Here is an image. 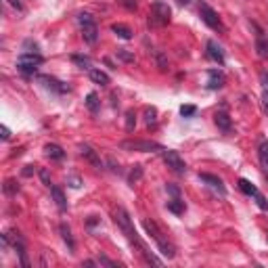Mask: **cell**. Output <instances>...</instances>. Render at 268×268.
Instances as JSON below:
<instances>
[{
	"mask_svg": "<svg viewBox=\"0 0 268 268\" xmlns=\"http://www.w3.org/2000/svg\"><path fill=\"white\" fill-rule=\"evenodd\" d=\"M115 224L119 229H122V232L126 237H128V241L132 243V245H136V248L140 249V253L145 256V260L149 264H155V266H161V260L159 258H155L153 253L145 248V243L140 241V237H138V232H136V229H134V222H132V218H130V214L126 211L124 208H117L115 210Z\"/></svg>",
	"mask_w": 268,
	"mask_h": 268,
	"instance_id": "6da1fadb",
	"label": "cell"
},
{
	"mask_svg": "<svg viewBox=\"0 0 268 268\" xmlns=\"http://www.w3.org/2000/svg\"><path fill=\"white\" fill-rule=\"evenodd\" d=\"M143 227H145V230L151 235V239L155 243H157V248H159V251L164 253L166 258H174L176 256V251H174V245L170 243V239H168V235L164 230H161L157 224H155L153 220H143Z\"/></svg>",
	"mask_w": 268,
	"mask_h": 268,
	"instance_id": "7a4b0ae2",
	"label": "cell"
},
{
	"mask_svg": "<svg viewBox=\"0 0 268 268\" xmlns=\"http://www.w3.org/2000/svg\"><path fill=\"white\" fill-rule=\"evenodd\" d=\"M170 17H172V11L168 2L164 0H155L151 4V11H149V25L151 27H164L170 23Z\"/></svg>",
	"mask_w": 268,
	"mask_h": 268,
	"instance_id": "3957f363",
	"label": "cell"
},
{
	"mask_svg": "<svg viewBox=\"0 0 268 268\" xmlns=\"http://www.w3.org/2000/svg\"><path fill=\"white\" fill-rule=\"evenodd\" d=\"M119 149L122 151H136V153H159L164 151V147L159 143H153V140H140V138H128L119 143Z\"/></svg>",
	"mask_w": 268,
	"mask_h": 268,
	"instance_id": "277c9868",
	"label": "cell"
},
{
	"mask_svg": "<svg viewBox=\"0 0 268 268\" xmlns=\"http://www.w3.org/2000/svg\"><path fill=\"white\" fill-rule=\"evenodd\" d=\"M77 23H80V30H82V36L88 44H95L98 40V27H96V21L90 13H80L77 15Z\"/></svg>",
	"mask_w": 268,
	"mask_h": 268,
	"instance_id": "5b68a950",
	"label": "cell"
},
{
	"mask_svg": "<svg viewBox=\"0 0 268 268\" xmlns=\"http://www.w3.org/2000/svg\"><path fill=\"white\" fill-rule=\"evenodd\" d=\"M42 63H44V57L38 53H21L19 59H17V69L21 74L30 76V74L36 72V67L42 65Z\"/></svg>",
	"mask_w": 268,
	"mask_h": 268,
	"instance_id": "8992f818",
	"label": "cell"
},
{
	"mask_svg": "<svg viewBox=\"0 0 268 268\" xmlns=\"http://www.w3.org/2000/svg\"><path fill=\"white\" fill-rule=\"evenodd\" d=\"M199 17H201V21L206 23L208 27H211V30H216V32H224V23H222V19L218 17V13L211 9L210 4H206V2H201L199 4Z\"/></svg>",
	"mask_w": 268,
	"mask_h": 268,
	"instance_id": "52a82bcc",
	"label": "cell"
},
{
	"mask_svg": "<svg viewBox=\"0 0 268 268\" xmlns=\"http://www.w3.org/2000/svg\"><path fill=\"white\" fill-rule=\"evenodd\" d=\"M161 157H164L166 166H168V168H172V170H174L176 174H185V172H187V164H185V159H182L176 151L164 149V151H161Z\"/></svg>",
	"mask_w": 268,
	"mask_h": 268,
	"instance_id": "ba28073f",
	"label": "cell"
},
{
	"mask_svg": "<svg viewBox=\"0 0 268 268\" xmlns=\"http://www.w3.org/2000/svg\"><path fill=\"white\" fill-rule=\"evenodd\" d=\"M239 189H241V191L245 193V195H249V197H253V199H256V203L260 206V210H268V201H266V197L262 195L258 191L256 187L251 185L249 180H245V178H241L239 180Z\"/></svg>",
	"mask_w": 268,
	"mask_h": 268,
	"instance_id": "9c48e42d",
	"label": "cell"
},
{
	"mask_svg": "<svg viewBox=\"0 0 268 268\" xmlns=\"http://www.w3.org/2000/svg\"><path fill=\"white\" fill-rule=\"evenodd\" d=\"M251 27L256 30V51H258V57L260 59H268V38H266L264 30L258 23H251Z\"/></svg>",
	"mask_w": 268,
	"mask_h": 268,
	"instance_id": "30bf717a",
	"label": "cell"
},
{
	"mask_svg": "<svg viewBox=\"0 0 268 268\" xmlns=\"http://www.w3.org/2000/svg\"><path fill=\"white\" fill-rule=\"evenodd\" d=\"M224 82H227V77H224V74L220 72V69H210V72H208V82H206V86H208L210 90L222 88Z\"/></svg>",
	"mask_w": 268,
	"mask_h": 268,
	"instance_id": "8fae6325",
	"label": "cell"
},
{
	"mask_svg": "<svg viewBox=\"0 0 268 268\" xmlns=\"http://www.w3.org/2000/svg\"><path fill=\"white\" fill-rule=\"evenodd\" d=\"M199 178L203 180V182H208V187H211V189H216L220 195H227V189H224V182L218 178V176H214V174H199Z\"/></svg>",
	"mask_w": 268,
	"mask_h": 268,
	"instance_id": "7c38bea8",
	"label": "cell"
},
{
	"mask_svg": "<svg viewBox=\"0 0 268 268\" xmlns=\"http://www.w3.org/2000/svg\"><path fill=\"white\" fill-rule=\"evenodd\" d=\"M258 157H260V166H262L264 174L268 176V138H260L258 143Z\"/></svg>",
	"mask_w": 268,
	"mask_h": 268,
	"instance_id": "4fadbf2b",
	"label": "cell"
},
{
	"mask_svg": "<svg viewBox=\"0 0 268 268\" xmlns=\"http://www.w3.org/2000/svg\"><path fill=\"white\" fill-rule=\"evenodd\" d=\"M208 55L210 59H214L218 65H224V53H222V46L214 40H208Z\"/></svg>",
	"mask_w": 268,
	"mask_h": 268,
	"instance_id": "5bb4252c",
	"label": "cell"
},
{
	"mask_svg": "<svg viewBox=\"0 0 268 268\" xmlns=\"http://www.w3.org/2000/svg\"><path fill=\"white\" fill-rule=\"evenodd\" d=\"M40 82H44V86L57 90V93H69V86H67V84L55 80V77H51V76H40Z\"/></svg>",
	"mask_w": 268,
	"mask_h": 268,
	"instance_id": "9a60e30c",
	"label": "cell"
},
{
	"mask_svg": "<svg viewBox=\"0 0 268 268\" xmlns=\"http://www.w3.org/2000/svg\"><path fill=\"white\" fill-rule=\"evenodd\" d=\"M80 153H82V157H86V159L90 161V164H95L96 168H101V159H98V155H96L93 149H90L88 145H82V147H80Z\"/></svg>",
	"mask_w": 268,
	"mask_h": 268,
	"instance_id": "2e32d148",
	"label": "cell"
},
{
	"mask_svg": "<svg viewBox=\"0 0 268 268\" xmlns=\"http://www.w3.org/2000/svg\"><path fill=\"white\" fill-rule=\"evenodd\" d=\"M90 80H93L95 84H98V86H107L109 76L105 72H101V69H90Z\"/></svg>",
	"mask_w": 268,
	"mask_h": 268,
	"instance_id": "e0dca14e",
	"label": "cell"
},
{
	"mask_svg": "<svg viewBox=\"0 0 268 268\" xmlns=\"http://www.w3.org/2000/svg\"><path fill=\"white\" fill-rule=\"evenodd\" d=\"M216 124H218V128H222L224 132H230V128H232V124H230V117L224 114V111H218L216 114Z\"/></svg>",
	"mask_w": 268,
	"mask_h": 268,
	"instance_id": "ac0fdd59",
	"label": "cell"
},
{
	"mask_svg": "<svg viewBox=\"0 0 268 268\" xmlns=\"http://www.w3.org/2000/svg\"><path fill=\"white\" fill-rule=\"evenodd\" d=\"M111 30H114V34H117L122 40H130L132 38V30L128 25H122V23H114L111 25Z\"/></svg>",
	"mask_w": 268,
	"mask_h": 268,
	"instance_id": "d6986e66",
	"label": "cell"
},
{
	"mask_svg": "<svg viewBox=\"0 0 268 268\" xmlns=\"http://www.w3.org/2000/svg\"><path fill=\"white\" fill-rule=\"evenodd\" d=\"M44 153H46L51 159H63V157H65V151H63L59 145H46V147H44Z\"/></svg>",
	"mask_w": 268,
	"mask_h": 268,
	"instance_id": "ffe728a7",
	"label": "cell"
},
{
	"mask_svg": "<svg viewBox=\"0 0 268 268\" xmlns=\"http://www.w3.org/2000/svg\"><path fill=\"white\" fill-rule=\"evenodd\" d=\"M51 193L55 197V203L59 206V210H67V201H65V195H63V191L59 187H51Z\"/></svg>",
	"mask_w": 268,
	"mask_h": 268,
	"instance_id": "44dd1931",
	"label": "cell"
},
{
	"mask_svg": "<svg viewBox=\"0 0 268 268\" xmlns=\"http://www.w3.org/2000/svg\"><path fill=\"white\" fill-rule=\"evenodd\" d=\"M61 237H63V241H65V243H67V248H69V251H74V248H76V243H74L72 230H69V227H67V224H61Z\"/></svg>",
	"mask_w": 268,
	"mask_h": 268,
	"instance_id": "7402d4cb",
	"label": "cell"
},
{
	"mask_svg": "<svg viewBox=\"0 0 268 268\" xmlns=\"http://www.w3.org/2000/svg\"><path fill=\"white\" fill-rule=\"evenodd\" d=\"M168 210H170L172 214H182V211H185V201H180L178 197H176V199L168 201Z\"/></svg>",
	"mask_w": 268,
	"mask_h": 268,
	"instance_id": "603a6c76",
	"label": "cell"
},
{
	"mask_svg": "<svg viewBox=\"0 0 268 268\" xmlns=\"http://www.w3.org/2000/svg\"><path fill=\"white\" fill-rule=\"evenodd\" d=\"M86 107L93 111V114H96V111H98V96H96L95 93H90V95L86 96Z\"/></svg>",
	"mask_w": 268,
	"mask_h": 268,
	"instance_id": "cb8c5ba5",
	"label": "cell"
},
{
	"mask_svg": "<svg viewBox=\"0 0 268 268\" xmlns=\"http://www.w3.org/2000/svg\"><path fill=\"white\" fill-rule=\"evenodd\" d=\"M155 119H157V109H155V107H147L145 109V122L147 124H155Z\"/></svg>",
	"mask_w": 268,
	"mask_h": 268,
	"instance_id": "d4e9b609",
	"label": "cell"
},
{
	"mask_svg": "<svg viewBox=\"0 0 268 268\" xmlns=\"http://www.w3.org/2000/svg\"><path fill=\"white\" fill-rule=\"evenodd\" d=\"M140 176H143V168H140V166H134L132 168V172H130V185H136V182L140 180Z\"/></svg>",
	"mask_w": 268,
	"mask_h": 268,
	"instance_id": "484cf974",
	"label": "cell"
},
{
	"mask_svg": "<svg viewBox=\"0 0 268 268\" xmlns=\"http://www.w3.org/2000/svg\"><path fill=\"white\" fill-rule=\"evenodd\" d=\"M134 124H136V114H134V111L130 109L128 114H126V130H132Z\"/></svg>",
	"mask_w": 268,
	"mask_h": 268,
	"instance_id": "4316f807",
	"label": "cell"
},
{
	"mask_svg": "<svg viewBox=\"0 0 268 268\" xmlns=\"http://www.w3.org/2000/svg\"><path fill=\"white\" fill-rule=\"evenodd\" d=\"M17 191H19V187H17V182H15V180H6V182H4V193L15 195Z\"/></svg>",
	"mask_w": 268,
	"mask_h": 268,
	"instance_id": "83f0119b",
	"label": "cell"
},
{
	"mask_svg": "<svg viewBox=\"0 0 268 268\" xmlns=\"http://www.w3.org/2000/svg\"><path fill=\"white\" fill-rule=\"evenodd\" d=\"M195 111H197L195 105H182V107H180V115L191 117V115H195Z\"/></svg>",
	"mask_w": 268,
	"mask_h": 268,
	"instance_id": "f1b7e54d",
	"label": "cell"
},
{
	"mask_svg": "<svg viewBox=\"0 0 268 268\" xmlns=\"http://www.w3.org/2000/svg\"><path fill=\"white\" fill-rule=\"evenodd\" d=\"M74 59V63H77V65H80L82 69H90V59L88 57H77V55H76V57H72Z\"/></svg>",
	"mask_w": 268,
	"mask_h": 268,
	"instance_id": "f546056e",
	"label": "cell"
},
{
	"mask_svg": "<svg viewBox=\"0 0 268 268\" xmlns=\"http://www.w3.org/2000/svg\"><path fill=\"white\" fill-rule=\"evenodd\" d=\"M40 178H42V182H44L46 187H51V176H48L46 170H40Z\"/></svg>",
	"mask_w": 268,
	"mask_h": 268,
	"instance_id": "4dcf8cb0",
	"label": "cell"
},
{
	"mask_svg": "<svg viewBox=\"0 0 268 268\" xmlns=\"http://www.w3.org/2000/svg\"><path fill=\"white\" fill-rule=\"evenodd\" d=\"M0 136H2V140H9L11 138V132H9L6 126H0Z\"/></svg>",
	"mask_w": 268,
	"mask_h": 268,
	"instance_id": "1f68e13d",
	"label": "cell"
},
{
	"mask_svg": "<svg viewBox=\"0 0 268 268\" xmlns=\"http://www.w3.org/2000/svg\"><path fill=\"white\" fill-rule=\"evenodd\" d=\"M69 187L77 189V187H80V178H77V176H69Z\"/></svg>",
	"mask_w": 268,
	"mask_h": 268,
	"instance_id": "d6a6232c",
	"label": "cell"
},
{
	"mask_svg": "<svg viewBox=\"0 0 268 268\" xmlns=\"http://www.w3.org/2000/svg\"><path fill=\"white\" fill-rule=\"evenodd\" d=\"M98 264H105V266H115L114 260H109V258H105V256L98 258Z\"/></svg>",
	"mask_w": 268,
	"mask_h": 268,
	"instance_id": "836d02e7",
	"label": "cell"
},
{
	"mask_svg": "<svg viewBox=\"0 0 268 268\" xmlns=\"http://www.w3.org/2000/svg\"><path fill=\"white\" fill-rule=\"evenodd\" d=\"M117 55H119V57H122V59H126V61H134V57H132V55H128V53L124 51V48H119V51H117Z\"/></svg>",
	"mask_w": 268,
	"mask_h": 268,
	"instance_id": "e575fe53",
	"label": "cell"
},
{
	"mask_svg": "<svg viewBox=\"0 0 268 268\" xmlns=\"http://www.w3.org/2000/svg\"><path fill=\"white\" fill-rule=\"evenodd\" d=\"M262 105H264V111H266V115H268V90H264V93H262Z\"/></svg>",
	"mask_w": 268,
	"mask_h": 268,
	"instance_id": "d590c367",
	"label": "cell"
},
{
	"mask_svg": "<svg viewBox=\"0 0 268 268\" xmlns=\"http://www.w3.org/2000/svg\"><path fill=\"white\" fill-rule=\"evenodd\" d=\"M260 80H262V84H264V88L268 90V74H266V72H262V74H260Z\"/></svg>",
	"mask_w": 268,
	"mask_h": 268,
	"instance_id": "8d00e7d4",
	"label": "cell"
},
{
	"mask_svg": "<svg viewBox=\"0 0 268 268\" xmlns=\"http://www.w3.org/2000/svg\"><path fill=\"white\" fill-rule=\"evenodd\" d=\"M6 2H9L11 6H15L17 11H21V9H23V6H21V2H19V0H6Z\"/></svg>",
	"mask_w": 268,
	"mask_h": 268,
	"instance_id": "74e56055",
	"label": "cell"
},
{
	"mask_svg": "<svg viewBox=\"0 0 268 268\" xmlns=\"http://www.w3.org/2000/svg\"><path fill=\"white\" fill-rule=\"evenodd\" d=\"M32 168H34V166H25V170H23V174H25V176H32Z\"/></svg>",
	"mask_w": 268,
	"mask_h": 268,
	"instance_id": "f35d334b",
	"label": "cell"
}]
</instances>
